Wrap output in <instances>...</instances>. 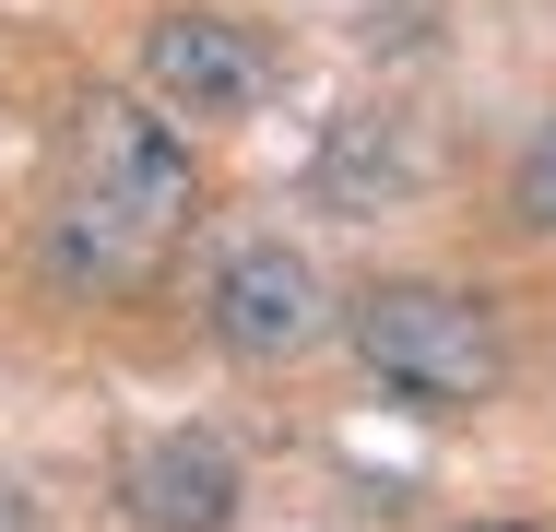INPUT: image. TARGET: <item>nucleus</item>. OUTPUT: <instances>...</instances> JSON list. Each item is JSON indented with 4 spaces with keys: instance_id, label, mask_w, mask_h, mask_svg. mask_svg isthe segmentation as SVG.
Returning a JSON list of instances; mask_svg holds the SVG:
<instances>
[{
    "instance_id": "3",
    "label": "nucleus",
    "mask_w": 556,
    "mask_h": 532,
    "mask_svg": "<svg viewBox=\"0 0 556 532\" xmlns=\"http://www.w3.org/2000/svg\"><path fill=\"white\" fill-rule=\"evenodd\" d=\"M202 319H214V343L237 367H296L320 331H332V284H320V261L308 249H285V237H237L214 261V284H202Z\"/></svg>"
},
{
    "instance_id": "7",
    "label": "nucleus",
    "mask_w": 556,
    "mask_h": 532,
    "mask_svg": "<svg viewBox=\"0 0 556 532\" xmlns=\"http://www.w3.org/2000/svg\"><path fill=\"white\" fill-rule=\"evenodd\" d=\"M0 532H36V521H24V497H12V485H0Z\"/></svg>"
},
{
    "instance_id": "5",
    "label": "nucleus",
    "mask_w": 556,
    "mask_h": 532,
    "mask_svg": "<svg viewBox=\"0 0 556 532\" xmlns=\"http://www.w3.org/2000/svg\"><path fill=\"white\" fill-rule=\"evenodd\" d=\"M118 509L142 532H225L249 509V473H237V449L214 426H166V438H142L118 461Z\"/></svg>"
},
{
    "instance_id": "1",
    "label": "nucleus",
    "mask_w": 556,
    "mask_h": 532,
    "mask_svg": "<svg viewBox=\"0 0 556 532\" xmlns=\"http://www.w3.org/2000/svg\"><path fill=\"white\" fill-rule=\"evenodd\" d=\"M202 213V166H190V118H166L154 96H96L72 106V142H60V190H48V284L60 296H130L166 273V249L190 237Z\"/></svg>"
},
{
    "instance_id": "2",
    "label": "nucleus",
    "mask_w": 556,
    "mask_h": 532,
    "mask_svg": "<svg viewBox=\"0 0 556 532\" xmlns=\"http://www.w3.org/2000/svg\"><path fill=\"white\" fill-rule=\"evenodd\" d=\"M343 331H355L367 379L403 391V403H427V415L509 391V331H497V308H485L473 284H427V273L355 284V296H343Z\"/></svg>"
},
{
    "instance_id": "8",
    "label": "nucleus",
    "mask_w": 556,
    "mask_h": 532,
    "mask_svg": "<svg viewBox=\"0 0 556 532\" xmlns=\"http://www.w3.org/2000/svg\"><path fill=\"white\" fill-rule=\"evenodd\" d=\"M462 532H533V521H462Z\"/></svg>"
},
{
    "instance_id": "6",
    "label": "nucleus",
    "mask_w": 556,
    "mask_h": 532,
    "mask_svg": "<svg viewBox=\"0 0 556 532\" xmlns=\"http://www.w3.org/2000/svg\"><path fill=\"white\" fill-rule=\"evenodd\" d=\"M509 213H521V225H545V237H556V118L533 130V154L509 166Z\"/></svg>"
},
{
    "instance_id": "4",
    "label": "nucleus",
    "mask_w": 556,
    "mask_h": 532,
    "mask_svg": "<svg viewBox=\"0 0 556 532\" xmlns=\"http://www.w3.org/2000/svg\"><path fill=\"white\" fill-rule=\"evenodd\" d=\"M142 96L166 106V118H249V106L273 96V48L249 36V24H225V12H154L142 24Z\"/></svg>"
}]
</instances>
